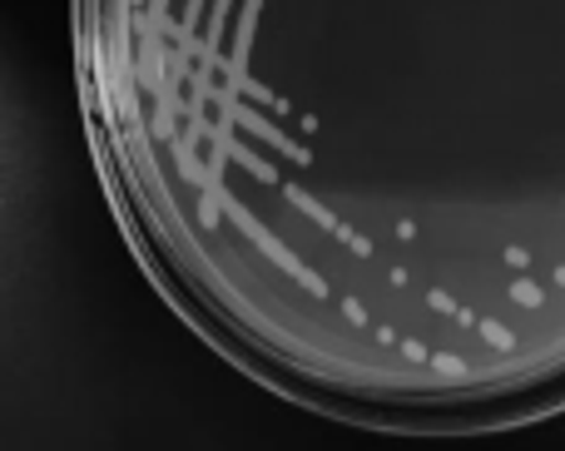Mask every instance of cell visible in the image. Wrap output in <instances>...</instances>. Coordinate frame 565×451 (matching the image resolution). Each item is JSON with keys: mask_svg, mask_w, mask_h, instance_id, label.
<instances>
[{"mask_svg": "<svg viewBox=\"0 0 565 451\" xmlns=\"http://www.w3.org/2000/svg\"><path fill=\"white\" fill-rule=\"evenodd\" d=\"M511 293H516V303H536V288H531V283H516Z\"/></svg>", "mask_w": 565, "mask_h": 451, "instance_id": "obj_1", "label": "cell"}]
</instances>
